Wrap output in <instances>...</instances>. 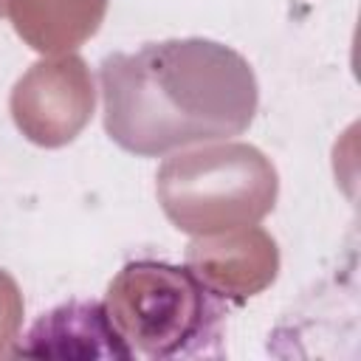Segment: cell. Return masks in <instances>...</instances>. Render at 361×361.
<instances>
[{
	"label": "cell",
	"instance_id": "1",
	"mask_svg": "<svg viewBox=\"0 0 361 361\" xmlns=\"http://www.w3.org/2000/svg\"><path fill=\"white\" fill-rule=\"evenodd\" d=\"M104 127L135 155L231 138L257 110L251 65L212 39L149 42L99 68Z\"/></svg>",
	"mask_w": 361,
	"mask_h": 361
},
{
	"label": "cell",
	"instance_id": "3",
	"mask_svg": "<svg viewBox=\"0 0 361 361\" xmlns=\"http://www.w3.org/2000/svg\"><path fill=\"white\" fill-rule=\"evenodd\" d=\"M23 355H104V358H130L118 330L113 327L102 299L65 302L42 313L23 344Z\"/></svg>",
	"mask_w": 361,
	"mask_h": 361
},
{
	"label": "cell",
	"instance_id": "2",
	"mask_svg": "<svg viewBox=\"0 0 361 361\" xmlns=\"http://www.w3.org/2000/svg\"><path fill=\"white\" fill-rule=\"evenodd\" d=\"M130 358L206 355L220 338L223 299L192 268L135 259L121 268L104 299Z\"/></svg>",
	"mask_w": 361,
	"mask_h": 361
}]
</instances>
